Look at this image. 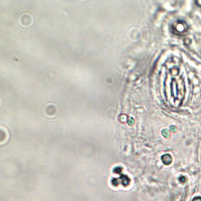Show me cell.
Returning <instances> with one entry per match:
<instances>
[{"instance_id": "3", "label": "cell", "mask_w": 201, "mask_h": 201, "mask_svg": "<svg viewBox=\"0 0 201 201\" xmlns=\"http://www.w3.org/2000/svg\"><path fill=\"white\" fill-rule=\"evenodd\" d=\"M192 201H201V197H200V196H198V197H195L193 200H192Z\"/></svg>"}, {"instance_id": "1", "label": "cell", "mask_w": 201, "mask_h": 201, "mask_svg": "<svg viewBox=\"0 0 201 201\" xmlns=\"http://www.w3.org/2000/svg\"><path fill=\"white\" fill-rule=\"evenodd\" d=\"M187 30V25L184 22H179L177 24V31L180 33L185 32Z\"/></svg>"}, {"instance_id": "2", "label": "cell", "mask_w": 201, "mask_h": 201, "mask_svg": "<svg viewBox=\"0 0 201 201\" xmlns=\"http://www.w3.org/2000/svg\"><path fill=\"white\" fill-rule=\"evenodd\" d=\"M163 160L166 163V164H169L171 162V156H169V155H166V156H163Z\"/></svg>"}, {"instance_id": "4", "label": "cell", "mask_w": 201, "mask_h": 201, "mask_svg": "<svg viewBox=\"0 0 201 201\" xmlns=\"http://www.w3.org/2000/svg\"><path fill=\"white\" fill-rule=\"evenodd\" d=\"M196 3L197 4V5H199V6L201 7V0L200 1H196Z\"/></svg>"}]
</instances>
